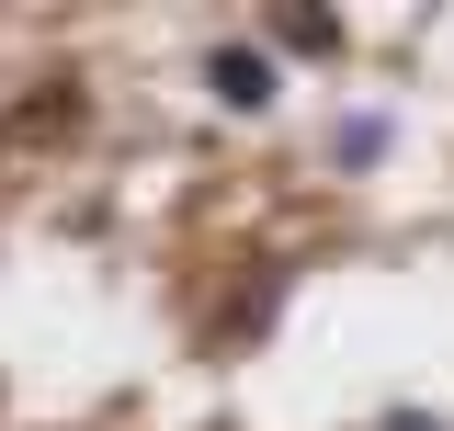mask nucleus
Wrapping results in <instances>:
<instances>
[{
    "label": "nucleus",
    "mask_w": 454,
    "mask_h": 431,
    "mask_svg": "<svg viewBox=\"0 0 454 431\" xmlns=\"http://www.w3.org/2000/svg\"><path fill=\"white\" fill-rule=\"evenodd\" d=\"M216 114H273V46H205Z\"/></svg>",
    "instance_id": "f257e3e1"
},
{
    "label": "nucleus",
    "mask_w": 454,
    "mask_h": 431,
    "mask_svg": "<svg viewBox=\"0 0 454 431\" xmlns=\"http://www.w3.org/2000/svg\"><path fill=\"white\" fill-rule=\"evenodd\" d=\"M262 35H273L284 57H340V12H318V0H273Z\"/></svg>",
    "instance_id": "f03ea898"
},
{
    "label": "nucleus",
    "mask_w": 454,
    "mask_h": 431,
    "mask_svg": "<svg viewBox=\"0 0 454 431\" xmlns=\"http://www.w3.org/2000/svg\"><path fill=\"white\" fill-rule=\"evenodd\" d=\"M387 137H397L387 114H340V125H330V160H340V170H375V160H387Z\"/></svg>",
    "instance_id": "7ed1b4c3"
},
{
    "label": "nucleus",
    "mask_w": 454,
    "mask_h": 431,
    "mask_svg": "<svg viewBox=\"0 0 454 431\" xmlns=\"http://www.w3.org/2000/svg\"><path fill=\"white\" fill-rule=\"evenodd\" d=\"M284 307V272H250V284H239V295H227V329H239V341H250V329L273 318Z\"/></svg>",
    "instance_id": "20e7f679"
},
{
    "label": "nucleus",
    "mask_w": 454,
    "mask_h": 431,
    "mask_svg": "<svg viewBox=\"0 0 454 431\" xmlns=\"http://www.w3.org/2000/svg\"><path fill=\"white\" fill-rule=\"evenodd\" d=\"M375 431H454V420H443V409H387Z\"/></svg>",
    "instance_id": "39448f33"
}]
</instances>
